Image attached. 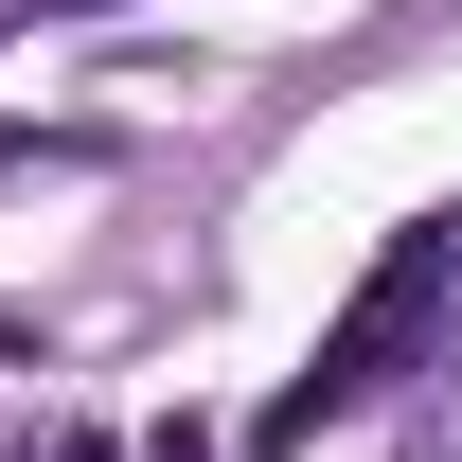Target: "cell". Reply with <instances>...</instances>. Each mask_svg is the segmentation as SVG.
Wrapping results in <instances>:
<instances>
[{
  "instance_id": "obj_1",
  "label": "cell",
  "mask_w": 462,
  "mask_h": 462,
  "mask_svg": "<svg viewBox=\"0 0 462 462\" xmlns=\"http://www.w3.org/2000/svg\"><path fill=\"white\" fill-rule=\"evenodd\" d=\"M445 285H462V214H427V231L392 249V267H374V285L338 302V338H320V356L285 374V392H267V427H249V445L285 462V445H320L338 409H374V392L409 374V356H427V320H445Z\"/></svg>"
},
{
  "instance_id": "obj_2",
  "label": "cell",
  "mask_w": 462,
  "mask_h": 462,
  "mask_svg": "<svg viewBox=\"0 0 462 462\" xmlns=\"http://www.w3.org/2000/svg\"><path fill=\"white\" fill-rule=\"evenodd\" d=\"M18 161H89V125H54V143H36V125H0V178Z\"/></svg>"
},
{
  "instance_id": "obj_3",
  "label": "cell",
  "mask_w": 462,
  "mask_h": 462,
  "mask_svg": "<svg viewBox=\"0 0 462 462\" xmlns=\"http://www.w3.org/2000/svg\"><path fill=\"white\" fill-rule=\"evenodd\" d=\"M18 18H107V0H0V36H18Z\"/></svg>"
},
{
  "instance_id": "obj_4",
  "label": "cell",
  "mask_w": 462,
  "mask_h": 462,
  "mask_svg": "<svg viewBox=\"0 0 462 462\" xmlns=\"http://www.w3.org/2000/svg\"><path fill=\"white\" fill-rule=\"evenodd\" d=\"M0 374H36V320H0Z\"/></svg>"
}]
</instances>
